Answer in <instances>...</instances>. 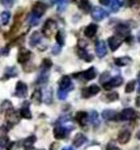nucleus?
Instances as JSON below:
<instances>
[{"label": "nucleus", "mask_w": 140, "mask_h": 150, "mask_svg": "<svg viewBox=\"0 0 140 150\" xmlns=\"http://www.w3.org/2000/svg\"><path fill=\"white\" fill-rule=\"evenodd\" d=\"M107 52V48H106V43L104 41H98L96 43V54L98 55V57H104Z\"/></svg>", "instance_id": "obj_11"}, {"label": "nucleus", "mask_w": 140, "mask_h": 150, "mask_svg": "<svg viewBox=\"0 0 140 150\" xmlns=\"http://www.w3.org/2000/svg\"><path fill=\"white\" fill-rule=\"evenodd\" d=\"M60 52V45H55L54 46V47H52V54H54V55H58V54H59Z\"/></svg>", "instance_id": "obj_44"}, {"label": "nucleus", "mask_w": 140, "mask_h": 150, "mask_svg": "<svg viewBox=\"0 0 140 150\" xmlns=\"http://www.w3.org/2000/svg\"><path fill=\"white\" fill-rule=\"evenodd\" d=\"M52 67V62L50 59H43L42 64H41V69H43V71H47V69H50Z\"/></svg>", "instance_id": "obj_33"}, {"label": "nucleus", "mask_w": 140, "mask_h": 150, "mask_svg": "<svg viewBox=\"0 0 140 150\" xmlns=\"http://www.w3.org/2000/svg\"><path fill=\"white\" fill-rule=\"evenodd\" d=\"M79 8H80L81 11L88 13L92 11V4H90L89 0H80V1H79Z\"/></svg>", "instance_id": "obj_21"}, {"label": "nucleus", "mask_w": 140, "mask_h": 150, "mask_svg": "<svg viewBox=\"0 0 140 150\" xmlns=\"http://www.w3.org/2000/svg\"><path fill=\"white\" fill-rule=\"evenodd\" d=\"M30 57H31V52H30V51H29V50H21L19 52L17 60H19V63H21V64H25V63L28 62Z\"/></svg>", "instance_id": "obj_14"}, {"label": "nucleus", "mask_w": 140, "mask_h": 150, "mask_svg": "<svg viewBox=\"0 0 140 150\" xmlns=\"http://www.w3.org/2000/svg\"><path fill=\"white\" fill-rule=\"evenodd\" d=\"M130 137H131V132L127 131V129H123V131L119 132V134H118V141H119L121 144H127L128 140H130Z\"/></svg>", "instance_id": "obj_17"}, {"label": "nucleus", "mask_w": 140, "mask_h": 150, "mask_svg": "<svg viewBox=\"0 0 140 150\" xmlns=\"http://www.w3.org/2000/svg\"><path fill=\"white\" fill-rule=\"evenodd\" d=\"M131 63V59L127 56L124 57H116L115 59V64L118 65V67H124V65H128Z\"/></svg>", "instance_id": "obj_27"}, {"label": "nucleus", "mask_w": 140, "mask_h": 150, "mask_svg": "<svg viewBox=\"0 0 140 150\" xmlns=\"http://www.w3.org/2000/svg\"><path fill=\"white\" fill-rule=\"evenodd\" d=\"M122 83H123V79H122L121 76H115V77H113L111 80H109V82L104 83V89L105 90H111L113 88H118Z\"/></svg>", "instance_id": "obj_4"}, {"label": "nucleus", "mask_w": 140, "mask_h": 150, "mask_svg": "<svg viewBox=\"0 0 140 150\" xmlns=\"http://www.w3.org/2000/svg\"><path fill=\"white\" fill-rule=\"evenodd\" d=\"M138 137H139V138H140V132H139V133H138Z\"/></svg>", "instance_id": "obj_52"}, {"label": "nucleus", "mask_w": 140, "mask_h": 150, "mask_svg": "<svg viewBox=\"0 0 140 150\" xmlns=\"http://www.w3.org/2000/svg\"><path fill=\"white\" fill-rule=\"evenodd\" d=\"M63 150H74V149L69 148V146H67V148H63Z\"/></svg>", "instance_id": "obj_48"}, {"label": "nucleus", "mask_w": 140, "mask_h": 150, "mask_svg": "<svg viewBox=\"0 0 140 150\" xmlns=\"http://www.w3.org/2000/svg\"><path fill=\"white\" fill-rule=\"evenodd\" d=\"M121 5H122L121 0H110V3H109V8L111 12H118Z\"/></svg>", "instance_id": "obj_25"}, {"label": "nucleus", "mask_w": 140, "mask_h": 150, "mask_svg": "<svg viewBox=\"0 0 140 150\" xmlns=\"http://www.w3.org/2000/svg\"><path fill=\"white\" fill-rule=\"evenodd\" d=\"M98 1H100L101 4H104V5H109L110 0H98Z\"/></svg>", "instance_id": "obj_47"}, {"label": "nucleus", "mask_w": 140, "mask_h": 150, "mask_svg": "<svg viewBox=\"0 0 140 150\" xmlns=\"http://www.w3.org/2000/svg\"><path fill=\"white\" fill-rule=\"evenodd\" d=\"M119 98L118 93H115V91H110V93L106 94V100L107 102H114V100H116Z\"/></svg>", "instance_id": "obj_34"}, {"label": "nucleus", "mask_w": 140, "mask_h": 150, "mask_svg": "<svg viewBox=\"0 0 140 150\" xmlns=\"http://www.w3.org/2000/svg\"><path fill=\"white\" fill-rule=\"evenodd\" d=\"M98 91H100V86L98 85H90L88 88L83 89V97L84 98H90L93 96H96V94H98Z\"/></svg>", "instance_id": "obj_9"}, {"label": "nucleus", "mask_w": 140, "mask_h": 150, "mask_svg": "<svg viewBox=\"0 0 140 150\" xmlns=\"http://www.w3.org/2000/svg\"><path fill=\"white\" fill-rule=\"evenodd\" d=\"M36 136H30V137H28V138H25V141H24V149L25 150H31L33 149V146H34V142H36Z\"/></svg>", "instance_id": "obj_22"}, {"label": "nucleus", "mask_w": 140, "mask_h": 150, "mask_svg": "<svg viewBox=\"0 0 140 150\" xmlns=\"http://www.w3.org/2000/svg\"><path fill=\"white\" fill-rule=\"evenodd\" d=\"M74 1H75V3H77V4H79V1H80V0H74Z\"/></svg>", "instance_id": "obj_50"}, {"label": "nucleus", "mask_w": 140, "mask_h": 150, "mask_svg": "<svg viewBox=\"0 0 140 150\" xmlns=\"http://www.w3.org/2000/svg\"><path fill=\"white\" fill-rule=\"evenodd\" d=\"M41 39H42V38H41V33H38V31H34V33L31 34L29 43H30L31 47H34V46H38V45H39Z\"/></svg>", "instance_id": "obj_20"}, {"label": "nucleus", "mask_w": 140, "mask_h": 150, "mask_svg": "<svg viewBox=\"0 0 140 150\" xmlns=\"http://www.w3.org/2000/svg\"><path fill=\"white\" fill-rule=\"evenodd\" d=\"M115 31L121 35H128L130 34V28L126 26V25H119V26H116Z\"/></svg>", "instance_id": "obj_29"}, {"label": "nucleus", "mask_w": 140, "mask_h": 150, "mask_svg": "<svg viewBox=\"0 0 140 150\" xmlns=\"http://www.w3.org/2000/svg\"><path fill=\"white\" fill-rule=\"evenodd\" d=\"M136 117V111L132 108H124L123 111H121L118 115H116L115 119L121 120V122H124V120H132Z\"/></svg>", "instance_id": "obj_2"}, {"label": "nucleus", "mask_w": 140, "mask_h": 150, "mask_svg": "<svg viewBox=\"0 0 140 150\" xmlns=\"http://www.w3.org/2000/svg\"><path fill=\"white\" fill-rule=\"evenodd\" d=\"M28 94V85L22 81H19L16 85V90H14V96L19 98H25Z\"/></svg>", "instance_id": "obj_6"}, {"label": "nucleus", "mask_w": 140, "mask_h": 150, "mask_svg": "<svg viewBox=\"0 0 140 150\" xmlns=\"http://www.w3.org/2000/svg\"><path fill=\"white\" fill-rule=\"evenodd\" d=\"M68 93H69L68 90L59 88V90H58V98H59V99H66L67 96H68Z\"/></svg>", "instance_id": "obj_36"}, {"label": "nucleus", "mask_w": 140, "mask_h": 150, "mask_svg": "<svg viewBox=\"0 0 140 150\" xmlns=\"http://www.w3.org/2000/svg\"><path fill=\"white\" fill-rule=\"evenodd\" d=\"M39 18L41 17H38V16H36V14H31L30 17H29V24L30 25H38V22H39Z\"/></svg>", "instance_id": "obj_37"}, {"label": "nucleus", "mask_w": 140, "mask_h": 150, "mask_svg": "<svg viewBox=\"0 0 140 150\" xmlns=\"http://www.w3.org/2000/svg\"><path fill=\"white\" fill-rule=\"evenodd\" d=\"M45 12H46V5L43 4L42 1H37L36 4L33 5V14L41 17Z\"/></svg>", "instance_id": "obj_12"}, {"label": "nucleus", "mask_w": 140, "mask_h": 150, "mask_svg": "<svg viewBox=\"0 0 140 150\" xmlns=\"http://www.w3.org/2000/svg\"><path fill=\"white\" fill-rule=\"evenodd\" d=\"M106 150H121V149H119L118 146H115V145H113V144H110V145H107Z\"/></svg>", "instance_id": "obj_46"}, {"label": "nucleus", "mask_w": 140, "mask_h": 150, "mask_svg": "<svg viewBox=\"0 0 140 150\" xmlns=\"http://www.w3.org/2000/svg\"><path fill=\"white\" fill-rule=\"evenodd\" d=\"M128 5L132 8H138L140 5V0H128Z\"/></svg>", "instance_id": "obj_41"}, {"label": "nucleus", "mask_w": 140, "mask_h": 150, "mask_svg": "<svg viewBox=\"0 0 140 150\" xmlns=\"http://www.w3.org/2000/svg\"><path fill=\"white\" fill-rule=\"evenodd\" d=\"M89 119H90V123L92 124H97L98 123V115L96 111H92L89 114Z\"/></svg>", "instance_id": "obj_38"}, {"label": "nucleus", "mask_w": 140, "mask_h": 150, "mask_svg": "<svg viewBox=\"0 0 140 150\" xmlns=\"http://www.w3.org/2000/svg\"><path fill=\"white\" fill-rule=\"evenodd\" d=\"M59 88H60V89H66V90L71 91L72 88H74L71 79H69L68 76H63L62 79H60V81H59Z\"/></svg>", "instance_id": "obj_10"}, {"label": "nucleus", "mask_w": 140, "mask_h": 150, "mask_svg": "<svg viewBox=\"0 0 140 150\" xmlns=\"http://www.w3.org/2000/svg\"><path fill=\"white\" fill-rule=\"evenodd\" d=\"M76 122L80 124V125H85L86 123H88V119H89V115L86 114L85 111H79L76 114Z\"/></svg>", "instance_id": "obj_15"}, {"label": "nucleus", "mask_w": 140, "mask_h": 150, "mask_svg": "<svg viewBox=\"0 0 140 150\" xmlns=\"http://www.w3.org/2000/svg\"><path fill=\"white\" fill-rule=\"evenodd\" d=\"M135 90V81H130L126 86V93H132Z\"/></svg>", "instance_id": "obj_39"}, {"label": "nucleus", "mask_w": 140, "mask_h": 150, "mask_svg": "<svg viewBox=\"0 0 140 150\" xmlns=\"http://www.w3.org/2000/svg\"><path fill=\"white\" fill-rule=\"evenodd\" d=\"M55 33H56V22L54 20H47L45 22V25H43V34L47 38H50Z\"/></svg>", "instance_id": "obj_3"}, {"label": "nucleus", "mask_w": 140, "mask_h": 150, "mask_svg": "<svg viewBox=\"0 0 140 150\" xmlns=\"http://www.w3.org/2000/svg\"><path fill=\"white\" fill-rule=\"evenodd\" d=\"M8 142H9V141H8V138H7V136H4V137H0V146H1V148H8Z\"/></svg>", "instance_id": "obj_40"}, {"label": "nucleus", "mask_w": 140, "mask_h": 150, "mask_svg": "<svg viewBox=\"0 0 140 150\" xmlns=\"http://www.w3.org/2000/svg\"><path fill=\"white\" fill-rule=\"evenodd\" d=\"M84 142H86V137H85V134H83V133H77L76 136H75V138H74V145H75V146H77V148H80V146H83V145H84Z\"/></svg>", "instance_id": "obj_19"}, {"label": "nucleus", "mask_w": 140, "mask_h": 150, "mask_svg": "<svg viewBox=\"0 0 140 150\" xmlns=\"http://www.w3.org/2000/svg\"><path fill=\"white\" fill-rule=\"evenodd\" d=\"M139 82H140V73H139Z\"/></svg>", "instance_id": "obj_53"}, {"label": "nucleus", "mask_w": 140, "mask_h": 150, "mask_svg": "<svg viewBox=\"0 0 140 150\" xmlns=\"http://www.w3.org/2000/svg\"><path fill=\"white\" fill-rule=\"evenodd\" d=\"M55 39H56L58 45L63 46L64 45V34H63V31H58L56 35H55Z\"/></svg>", "instance_id": "obj_35"}, {"label": "nucleus", "mask_w": 140, "mask_h": 150, "mask_svg": "<svg viewBox=\"0 0 140 150\" xmlns=\"http://www.w3.org/2000/svg\"><path fill=\"white\" fill-rule=\"evenodd\" d=\"M138 39H139V42H140V33H139V35H138Z\"/></svg>", "instance_id": "obj_51"}, {"label": "nucleus", "mask_w": 140, "mask_h": 150, "mask_svg": "<svg viewBox=\"0 0 140 150\" xmlns=\"http://www.w3.org/2000/svg\"><path fill=\"white\" fill-rule=\"evenodd\" d=\"M76 52H77L79 56H80L83 60H85V62H92V60H93V56H92V55H90L89 52H86V51L84 50V48L77 47Z\"/></svg>", "instance_id": "obj_18"}, {"label": "nucleus", "mask_w": 140, "mask_h": 150, "mask_svg": "<svg viewBox=\"0 0 140 150\" xmlns=\"http://www.w3.org/2000/svg\"><path fill=\"white\" fill-rule=\"evenodd\" d=\"M20 116H21V114L17 111H14V110H8L7 111V115H5V119H7V122L9 124H16L19 123L20 120Z\"/></svg>", "instance_id": "obj_7"}, {"label": "nucleus", "mask_w": 140, "mask_h": 150, "mask_svg": "<svg viewBox=\"0 0 140 150\" xmlns=\"http://www.w3.org/2000/svg\"><path fill=\"white\" fill-rule=\"evenodd\" d=\"M97 76V72H96V68H89L88 71L85 72H80V73H75L74 77H76V79H81V81H90V80H93L94 77Z\"/></svg>", "instance_id": "obj_1"}, {"label": "nucleus", "mask_w": 140, "mask_h": 150, "mask_svg": "<svg viewBox=\"0 0 140 150\" xmlns=\"http://www.w3.org/2000/svg\"><path fill=\"white\" fill-rule=\"evenodd\" d=\"M47 73H43V74H41V76L38 77V81H37V82H38V83H45L46 81H47Z\"/></svg>", "instance_id": "obj_42"}, {"label": "nucleus", "mask_w": 140, "mask_h": 150, "mask_svg": "<svg viewBox=\"0 0 140 150\" xmlns=\"http://www.w3.org/2000/svg\"><path fill=\"white\" fill-rule=\"evenodd\" d=\"M107 14L109 13L101 7H96L92 9V17H93V20H96V21H102L104 18L107 17Z\"/></svg>", "instance_id": "obj_5"}, {"label": "nucleus", "mask_w": 140, "mask_h": 150, "mask_svg": "<svg viewBox=\"0 0 140 150\" xmlns=\"http://www.w3.org/2000/svg\"><path fill=\"white\" fill-rule=\"evenodd\" d=\"M20 114H21V116L25 117V119H31V112H30V110H29L28 103L22 106V108L20 110Z\"/></svg>", "instance_id": "obj_28"}, {"label": "nucleus", "mask_w": 140, "mask_h": 150, "mask_svg": "<svg viewBox=\"0 0 140 150\" xmlns=\"http://www.w3.org/2000/svg\"><path fill=\"white\" fill-rule=\"evenodd\" d=\"M97 30H98L97 25H96V24H90V25H88V26L85 28V30H84V34H85L88 38H93V37L97 34Z\"/></svg>", "instance_id": "obj_16"}, {"label": "nucleus", "mask_w": 140, "mask_h": 150, "mask_svg": "<svg viewBox=\"0 0 140 150\" xmlns=\"http://www.w3.org/2000/svg\"><path fill=\"white\" fill-rule=\"evenodd\" d=\"M54 1L56 3V7L59 12H63L67 8V4H68V0H54Z\"/></svg>", "instance_id": "obj_30"}, {"label": "nucleus", "mask_w": 140, "mask_h": 150, "mask_svg": "<svg viewBox=\"0 0 140 150\" xmlns=\"http://www.w3.org/2000/svg\"><path fill=\"white\" fill-rule=\"evenodd\" d=\"M46 1H47V4H49V5L52 4V0H46Z\"/></svg>", "instance_id": "obj_49"}, {"label": "nucleus", "mask_w": 140, "mask_h": 150, "mask_svg": "<svg viewBox=\"0 0 140 150\" xmlns=\"http://www.w3.org/2000/svg\"><path fill=\"white\" fill-rule=\"evenodd\" d=\"M0 1H1V4L4 5V7H11L12 3H13V0H0Z\"/></svg>", "instance_id": "obj_43"}, {"label": "nucleus", "mask_w": 140, "mask_h": 150, "mask_svg": "<svg viewBox=\"0 0 140 150\" xmlns=\"http://www.w3.org/2000/svg\"><path fill=\"white\" fill-rule=\"evenodd\" d=\"M102 117L106 120H114L116 117V114L114 110H105V111L102 112Z\"/></svg>", "instance_id": "obj_24"}, {"label": "nucleus", "mask_w": 140, "mask_h": 150, "mask_svg": "<svg viewBox=\"0 0 140 150\" xmlns=\"http://www.w3.org/2000/svg\"><path fill=\"white\" fill-rule=\"evenodd\" d=\"M107 77H109V72H106V73H104V74L101 76V82H102V83L106 82V79H107Z\"/></svg>", "instance_id": "obj_45"}, {"label": "nucleus", "mask_w": 140, "mask_h": 150, "mask_svg": "<svg viewBox=\"0 0 140 150\" xmlns=\"http://www.w3.org/2000/svg\"><path fill=\"white\" fill-rule=\"evenodd\" d=\"M31 100H34V103H37V105H39V103L42 102V91H41L39 89H36V90L33 91Z\"/></svg>", "instance_id": "obj_26"}, {"label": "nucleus", "mask_w": 140, "mask_h": 150, "mask_svg": "<svg viewBox=\"0 0 140 150\" xmlns=\"http://www.w3.org/2000/svg\"><path fill=\"white\" fill-rule=\"evenodd\" d=\"M11 108H12V103H11L9 100H4V102L0 105V112H5Z\"/></svg>", "instance_id": "obj_32"}, {"label": "nucleus", "mask_w": 140, "mask_h": 150, "mask_svg": "<svg viewBox=\"0 0 140 150\" xmlns=\"http://www.w3.org/2000/svg\"><path fill=\"white\" fill-rule=\"evenodd\" d=\"M107 43H109V48L111 51H115L119 48V46L122 45V39L118 38V37H110L109 41H107Z\"/></svg>", "instance_id": "obj_13"}, {"label": "nucleus", "mask_w": 140, "mask_h": 150, "mask_svg": "<svg viewBox=\"0 0 140 150\" xmlns=\"http://www.w3.org/2000/svg\"><path fill=\"white\" fill-rule=\"evenodd\" d=\"M0 17H1V24L3 25H8V24H9V20H11V12L4 11Z\"/></svg>", "instance_id": "obj_31"}, {"label": "nucleus", "mask_w": 140, "mask_h": 150, "mask_svg": "<svg viewBox=\"0 0 140 150\" xmlns=\"http://www.w3.org/2000/svg\"><path fill=\"white\" fill-rule=\"evenodd\" d=\"M17 76V71L14 67H11V68H7L5 69V74L3 76V81H5V80L11 79V77H14Z\"/></svg>", "instance_id": "obj_23"}, {"label": "nucleus", "mask_w": 140, "mask_h": 150, "mask_svg": "<svg viewBox=\"0 0 140 150\" xmlns=\"http://www.w3.org/2000/svg\"><path fill=\"white\" fill-rule=\"evenodd\" d=\"M69 129L71 128H64V127L62 125H58V127H55L54 128V137L56 138V140H62V138H64L66 136H68V133H69Z\"/></svg>", "instance_id": "obj_8"}]
</instances>
